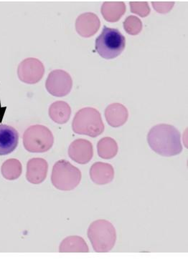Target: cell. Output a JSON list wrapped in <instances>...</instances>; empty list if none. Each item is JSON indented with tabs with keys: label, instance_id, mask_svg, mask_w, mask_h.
Listing matches in <instances>:
<instances>
[{
	"label": "cell",
	"instance_id": "obj_1",
	"mask_svg": "<svg viewBox=\"0 0 188 259\" xmlns=\"http://www.w3.org/2000/svg\"><path fill=\"white\" fill-rule=\"evenodd\" d=\"M151 149L165 157L175 156L182 151L180 133L168 124H159L152 127L147 135Z\"/></svg>",
	"mask_w": 188,
	"mask_h": 259
},
{
	"label": "cell",
	"instance_id": "obj_2",
	"mask_svg": "<svg viewBox=\"0 0 188 259\" xmlns=\"http://www.w3.org/2000/svg\"><path fill=\"white\" fill-rule=\"evenodd\" d=\"M88 237L95 251L106 253L111 251L115 246L117 231L111 222L99 219L89 226Z\"/></svg>",
	"mask_w": 188,
	"mask_h": 259
},
{
	"label": "cell",
	"instance_id": "obj_3",
	"mask_svg": "<svg viewBox=\"0 0 188 259\" xmlns=\"http://www.w3.org/2000/svg\"><path fill=\"white\" fill-rule=\"evenodd\" d=\"M72 128L75 134L96 138L103 134L104 125L101 114L96 109L85 108L76 114Z\"/></svg>",
	"mask_w": 188,
	"mask_h": 259
},
{
	"label": "cell",
	"instance_id": "obj_4",
	"mask_svg": "<svg viewBox=\"0 0 188 259\" xmlns=\"http://www.w3.org/2000/svg\"><path fill=\"white\" fill-rule=\"evenodd\" d=\"M126 46V39L118 29L103 27L102 32L96 39L98 54L106 60L120 56Z\"/></svg>",
	"mask_w": 188,
	"mask_h": 259
},
{
	"label": "cell",
	"instance_id": "obj_5",
	"mask_svg": "<svg viewBox=\"0 0 188 259\" xmlns=\"http://www.w3.org/2000/svg\"><path fill=\"white\" fill-rule=\"evenodd\" d=\"M82 172L78 167L65 160H58L53 165L51 182L60 191H72L82 181Z\"/></svg>",
	"mask_w": 188,
	"mask_h": 259
},
{
	"label": "cell",
	"instance_id": "obj_6",
	"mask_svg": "<svg viewBox=\"0 0 188 259\" xmlns=\"http://www.w3.org/2000/svg\"><path fill=\"white\" fill-rule=\"evenodd\" d=\"M53 135L46 126L32 125L24 133V147L30 153H40L47 152L53 147Z\"/></svg>",
	"mask_w": 188,
	"mask_h": 259
},
{
	"label": "cell",
	"instance_id": "obj_7",
	"mask_svg": "<svg viewBox=\"0 0 188 259\" xmlns=\"http://www.w3.org/2000/svg\"><path fill=\"white\" fill-rule=\"evenodd\" d=\"M73 87V79L68 72L62 70L50 72L46 79L48 92L55 97H64L70 93Z\"/></svg>",
	"mask_w": 188,
	"mask_h": 259
},
{
	"label": "cell",
	"instance_id": "obj_8",
	"mask_svg": "<svg viewBox=\"0 0 188 259\" xmlns=\"http://www.w3.org/2000/svg\"><path fill=\"white\" fill-rule=\"evenodd\" d=\"M45 67L42 62L36 58H27L22 61L17 69V75L22 82L35 84L43 78Z\"/></svg>",
	"mask_w": 188,
	"mask_h": 259
},
{
	"label": "cell",
	"instance_id": "obj_9",
	"mask_svg": "<svg viewBox=\"0 0 188 259\" xmlns=\"http://www.w3.org/2000/svg\"><path fill=\"white\" fill-rule=\"evenodd\" d=\"M68 155L71 160L79 164L89 163L94 156L92 143L85 139H77L70 145Z\"/></svg>",
	"mask_w": 188,
	"mask_h": 259
},
{
	"label": "cell",
	"instance_id": "obj_10",
	"mask_svg": "<svg viewBox=\"0 0 188 259\" xmlns=\"http://www.w3.org/2000/svg\"><path fill=\"white\" fill-rule=\"evenodd\" d=\"M48 164L45 159L32 158L27 162L26 179L32 184H40L46 180L48 175Z\"/></svg>",
	"mask_w": 188,
	"mask_h": 259
},
{
	"label": "cell",
	"instance_id": "obj_11",
	"mask_svg": "<svg viewBox=\"0 0 188 259\" xmlns=\"http://www.w3.org/2000/svg\"><path fill=\"white\" fill-rule=\"evenodd\" d=\"M19 143L18 132L10 125H0V155L13 153Z\"/></svg>",
	"mask_w": 188,
	"mask_h": 259
},
{
	"label": "cell",
	"instance_id": "obj_12",
	"mask_svg": "<svg viewBox=\"0 0 188 259\" xmlns=\"http://www.w3.org/2000/svg\"><path fill=\"white\" fill-rule=\"evenodd\" d=\"M100 27V20L94 14L84 13L78 17L76 28L78 33L84 37L94 35Z\"/></svg>",
	"mask_w": 188,
	"mask_h": 259
},
{
	"label": "cell",
	"instance_id": "obj_13",
	"mask_svg": "<svg viewBox=\"0 0 188 259\" xmlns=\"http://www.w3.org/2000/svg\"><path fill=\"white\" fill-rule=\"evenodd\" d=\"M91 181L97 185H106L111 183L115 178V169L111 164L97 162L91 167Z\"/></svg>",
	"mask_w": 188,
	"mask_h": 259
},
{
	"label": "cell",
	"instance_id": "obj_14",
	"mask_svg": "<svg viewBox=\"0 0 188 259\" xmlns=\"http://www.w3.org/2000/svg\"><path fill=\"white\" fill-rule=\"evenodd\" d=\"M105 117L108 125L111 127H120L127 122L128 111L123 105L114 103L107 107L105 110Z\"/></svg>",
	"mask_w": 188,
	"mask_h": 259
},
{
	"label": "cell",
	"instance_id": "obj_15",
	"mask_svg": "<svg viewBox=\"0 0 188 259\" xmlns=\"http://www.w3.org/2000/svg\"><path fill=\"white\" fill-rule=\"evenodd\" d=\"M60 253H88L89 246L85 240L79 236H71L65 238L60 243Z\"/></svg>",
	"mask_w": 188,
	"mask_h": 259
},
{
	"label": "cell",
	"instance_id": "obj_16",
	"mask_svg": "<svg viewBox=\"0 0 188 259\" xmlns=\"http://www.w3.org/2000/svg\"><path fill=\"white\" fill-rule=\"evenodd\" d=\"M70 115L71 109L65 102H55L50 106L49 116L56 123H66L70 119Z\"/></svg>",
	"mask_w": 188,
	"mask_h": 259
},
{
	"label": "cell",
	"instance_id": "obj_17",
	"mask_svg": "<svg viewBox=\"0 0 188 259\" xmlns=\"http://www.w3.org/2000/svg\"><path fill=\"white\" fill-rule=\"evenodd\" d=\"M98 154L101 158L111 159L115 158L118 153V145L111 138H103L98 141L97 145Z\"/></svg>",
	"mask_w": 188,
	"mask_h": 259
},
{
	"label": "cell",
	"instance_id": "obj_18",
	"mask_svg": "<svg viewBox=\"0 0 188 259\" xmlns=\"http://www.w3.org/2000/svg\"><path fill=\"white\" fill-rule=\"evenodd\" d=\"M1 171L3 177L7 180H16L21 176L22 164L17 159H8L2 165Z\"/></svg>",
	"mask_w": 188,
	"mask_h": 259
},
{
	"label": "cell",
	"instance_id": "obj_19",
	"mask_svg": "<svg viewBox=\"0 0 188 259\" xmlns=\"http://www.w3.org/2000/svg\"><path fill=\"white\" fill-rule=\"evenodd\" d=\"M126 32L132 35H136L141 32L142 24L141 20L135 16H129L124 22Z\"/></svg>",
	"mask_w": 188,
	"mask_h": 259
}]
</instances>
